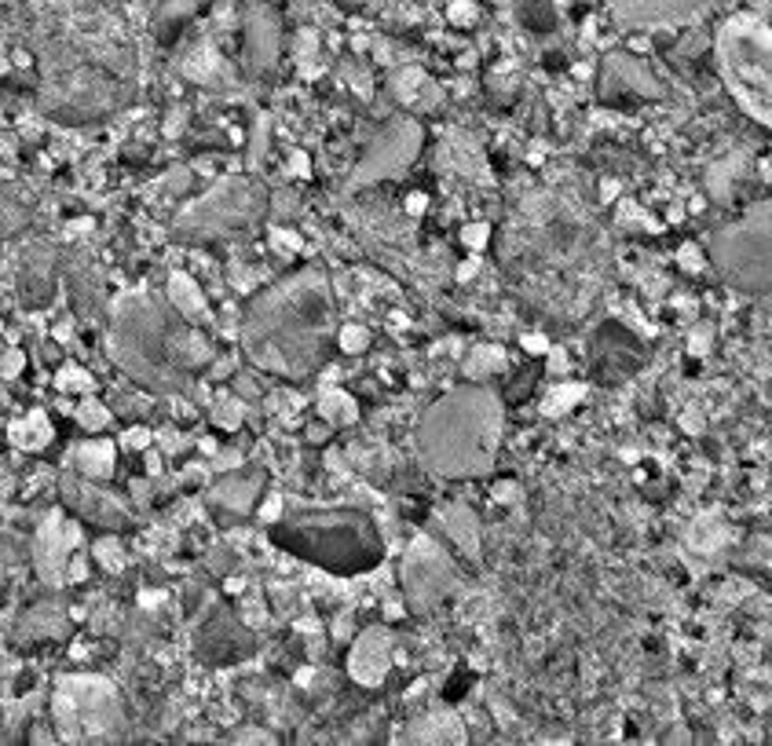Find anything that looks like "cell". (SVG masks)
Instances as JSON below:
<instances>
[{
    "mask_svg": "<svg viewBox=\"0 0 772 746\" xmlns=\"http://www.w3.org/2000/svg\"><path fill=\"white\" fill-rule=\"evenodd\" d=\"M333 341V293L322 268H305L249 304L242 352L260 370L305 381L322 366Z\"/></svg>",
    "mask_w": 772,
    "mask_h": 746,
    "instance_id": "6da1fadb",
    "label": "cell"
},
{
    "mask_svg": "<svg viewBox=\"0 0 772 746\" xmlns=\"http://www.w3.org/2000/svg\"><path fill=\"white\" fill-rule=\"evenodd\" d=\"M110 355L135 384L151 392H187L213 363V348L169 300L147 289L121 293L110 308Z\"/></svg>",
    "mask_w": 772,
    "mask_h": 746,
    "instance_id": "7a4b0ae2",
    "label": "cell"
},
{
    "mask_svg": "<svg viewBox=\"0 0 772 746\" xmlns=\"http://www.w3.org/2000/svg\"><path fill=\"white\" fill-rule=\"evenodd\" d=\"M506 406L487 381H468L425 410L417 425L421 465L447 479H479L495 469Z\"/></svg>",
    "mask_w": 772,
    "mask_h": 746,
    "instance_id": "3957f363",
    "label": "cell"
},
{
    "mask_svg": "<svg viewBox=\"0 0 772 746\" xmlns=\"http://www.w3.org/2000/svg\"><path fill=\"white\" fill-rule=\"evenodd\" d=\"M271 538L286 553L330 575H363L381 564L384 542L359 509H294L271 523Z\"/></svg>",
    "mask_w": 772,
    "mask_h": 746,
    "instance_id": "277c9868",
    "label": "cell"
},
{
    "mask_svg": "<svg viewBox=\"0 0 772 746\" xmlns=\"http://www.w3.org/2000/svg\"><path fill=\"white\" fill-rule=\"evenodd\" d=\"M717 67L739 107H744L758 125L772 121V40H769V23L758 15H733L722 26V34L714 40Z\"/></svg>",
    "mask_w": 772,
    "mask_h": 746,
    "instance_id": "5b68a950",
    "label": "cell"
},
{
    "mask_svg": "<svg viewBox=\"0 0 772 746\" xmlns=\"http://www.w3.org/2000/svg\"><path fill=\"white\" fill-rule=\"evenodd\" d=\"M51 724L59 743H118L129 729L118 688L92 674L59 677L51 696Z\"/></svg>",
    "mask_w": 772,
    "mask_h": 746,
    "instance_id": "8992f818",
    "label": "cell"
},
{
    "mask_svg": "<svg viewBox=\"0 0 772 746\" xmlns=\"http://www.w3.org/2000/svg\"><path fill=\"white\" fill-rule=\"evenodd\" d=\"M268 209V191L249 176H231V180H221L213 191H205L198 202H191L176 216L173 230L180 238L191 241H216V238H231L242 235L264 216Z\"/></svg>",
    "mask_w": 772,
    "mask_h": 746,
    "instance_id": "52a82bcc",
    "label": "cell"
},
{
    "mask_svg": "<svg viewBox=\"0 0 772 746\" xmlns=\"http://www.w3.org/2000/svg\"><path fill=\"white\" fill-rule=\"evenodd\" d=\"M711 260L728 286L765 297L769 293V202H758L728 227L711 235Z\"/></svg>",
    "mask_w": 772,
    "mask_h": 746,
    "instance_id": "ba28073f",
    "label": "cell"
},
{
    "mask_svg": "<svg viewBox=\"0 0 772 746\" xmlns=\"http://www.w3.org/2000/svg\"><path fill=\"white\" fill-rule=\"evenodd\" d=\"M400 582H403L406 607L417 615L436 612V607L447 604L458 590H462L458 564L451 560V553H447L432 534H417V538L411 542V549L403 553Z\"/></svg>",
    "mask_w": 772,
    "mask_h": 746,
    "instance_id": "9c48e42d",
    "label": "cell"
},
{
    "mask_svg": "<svg viewBox=\"0 0 772 746\" xmlns=\"http://www.w3.org/2000/svg\"><path fill=\"white\" fill-rule=\"evenodd\" d=\"M421 140H425V132L414 118H392L378 135H373V143L367 146L363 162L352 169L348 187L352 191H363V187H370V183L400 180V176L414 165V157L421 154Z\"/></svg>",
    "mask_w": 772,
    "mask_h": 746,
    "instance_id": "30bf717a",
    "label": "cell"
},
{
    "mask_svg": "<svg viewBox=\"0 0 772 746\" xmlns=\"http://www.w3.org/2000/svg\"><path fill=\"white\" fill-rule=\"evenodd\" d=\"M728 0H611V19L619 29H674L714 15Z\"/></svg>",
    "mask_w": 772,
    "mask_h": 746,
    "instance_id": "8fae6325",
    "label": "cell"
},
{
    "mask_svg": "<svg viewBox=\"0 0 772 746\" xmlns=\"http://www.w3.org/2000/svg\"><path fill=\"white\" fill-rule=\"evenodd\" d=\"M78 545H81V528L74 520H67L62 509H51L34 534V567L40 582L51 585V590L67 585V571H70V560H74Z\"/></svg>",
    "mask_w": 772,
    "mask_h": 746,
    "instance_id": "7c38bea8",
    "label": "cell"
},
{
    "mask_svg": "<svg viewBox=\"0 0 772 746\" xmlns=\"http://www.w3.org/2000/svg\"><path fill=\"white\" fill-rule=\"evenodd\" d=\"M242 29L246 73L249 78H271L278 70V56H283V23H278V15L268 4H246Z\"/></svg>",
    "mask_w": 772,
    "mask_h": 746,
    "instance_id": "4fadbf2b",
    "label": "cell"
},
{
    "mask_svg": "<svg viewBox=\"0 0 772 746\" xmlns=\"http://www.w3.org/2000/svg\"><path fill=\"white\" fill-rule=\"evenodd\" d=\"M663 85L655 81V73L644 67L641 59H633L630 51H611L601 62V99L619 103V99H660Z\"/></svg>",
    "mask_w": 772,
    "mask_h": 746,
    "instance_id": "5bb4252c",
    "label": "cell"
},
{
    "mask_svg": "<svg viewBox=\"0 0 772 746\" xmlns=\"http://www.w3.org/2000/svg\"><path fill=\"white\" fill-rule=\"evenodd\" d=\"M62 498H67V506H74L85 520L96 523V528L121 531V528H129L132 523V512L124 509V501L114 498L110 490H99L96 479L67 476L62 479Z\"/></svg>",
    "mask_w": 772,
    "mask_h": 746,
    "instance_id": "9a60e30c",
    "label": "cell"
},
{
    "mask_svg": "<svg viewBox=\"0 0 772 746\" xmlns=\"http://www.w3.org/2000/svg\"><path fill=\"white\" fill-rule=\"evenodd\" d=\"M392 670V633L384 626H370L356 637L348 651V674L363 688H381Z\"/></svg>",
    "mask_w": 772,
    "mask_h": 746,
    "instance_id": "2e32d148",
    "label": "cell"
},
{
    "mask_svg": "<svg viewBox=\"0 0 772 746\" xmlns=\"http://www.w3.org/2000/svg\"><path fill=\"white\" fill-rule=\"evenodd\" d=\"M249 648H253V637H249L235 618H227L224 612H216L213 623L198 633V651H202V659H209V662L246 659Z\"/></svg>",
    "mask_w": 772,
    "mask_h": 746,
    "instance_id": "e0dca14e",
    "label": "cell"
},
{
    "mask_svg": "<svg viewBox=\"0 0 772 746\" xmlns=\"http://www.w3.org/2000/svg\"><path fill=\"white\" fill-rule=\"evenodd\" d=\"M436 528L447 534V542H451L468 564H479V556H484V545H479V520L465 501H451L447 509L436 512Z\"/></svg>",
    "mask_w": 772,
    "mask_h": 746,
    "instance_id": "ac0fdd59",
    "label": "cell"
},
{
    "mask_svg": "<svg viewBox=\"0 0 772 746\" xmlns=\"http://www.w3.org/2000/svg\"><path fill=\"white\" fill-rule=\"evenodd\" d=\"M400 735H403L400 743H465L468 739L465 721L458 718V713H451V710L425 713V718H417V721L406 724Z\"/></svg>",
    "mask_w": 772,
    "mask_h": 746,
    "instance_id": "d6986e66",
    "label": "cell"
},
{
    "mask_svg": "<svg viewBox=\"0 0 772 746\" xmlns=\"http://www.w3.org/2000/svg\"><path fill=\"white\" fill-rule=\"evenodd\" d=\"M260 487H264L260 472H235V476H224L221 483H213L209 501L227 509V512H235V517H246V512L257 506Z\"/></svg>",
    "mask_w": 772,
    "mask_h": 746,
    "instance_id": "ffe728a7",
    "label": "cell"
},
{
    "mask_svg": "<svg viewBox=\"0 0 772 746\" xmlns=\"http://www.w3.org/2000/svg\"><path fill=\"white\" fill-rule=\"evenodd\" d=\"M19 286H23V297L29 304H45L51 297V289H56V257H51L48 246H37L26 253Z\"/></svg>",
    "mask_w": 772,
    "mask_h": 746,
    "instance_id": "44dd1931",
    "label": "cell"
},
{
    "mask_svg": "<svg viewBox=\"0 0 772 746\" xmlns=\"http://www.w3.org/2000/svg\"><path fill=\"white\" fill-rule=\"evenodd\" d=\"M51 436H56V428H51V422L40 414V410H34V414H26V417H19V422L8 425V439H12V447L26 450V454H40V450L51 443Z\"/></svg>",
    "mask_w": 772,
    "mask_h": 746,
    "instance_id": "7402d4cb",
    "label": "cell"
},
{
    "mask_svg": "<svg viewBox=\"0 0 772 746\" xmlns=\"http://www.w3.org/2000/svg\"><path fill=\"white\" fill-rule=\"evenodd\" d=\"M114 461H118V450L107 439H96V443H81L74 454H70V465H74L85 479H107L114 472Z\"/></svg>",
    "mask_w": 772,
    "mask_h": 746,
    "instance_id": "603a6c76",
    "label": "cell"
},
{
    "mask_svg": "<svg viewBox=\"0 0 772 746\" xmlns=\"http://www.w3.org/2000/svg\"><path fill=\"white\" fill-rule=\"evenodd\" d=\"M169 304L191 325H205L209 322V304L202 297V289H198L187 275H173L169 279Z\"/></svg>",
    "mask_w": 772,
    "mask_h": 746,
    "instance_id": "cb8c5ba5",
    "label": "cell"
},
{
    "mask_svg": "<svg viewBox=\"0 0 772 746\" xmlns=\"http://www.w3.org/2000/svg\"><path fill=\"white\" fill-rule=\"evenodd\" d=\"M319 417L330 428L352 425L359 417V403L348 392H341V388H326V392L319 395Z\"/></svg>",
    "mask_w": 772,
    "mask_h": 746,
    "instance_id": "d4e9b609",
    "label": "cell"
},
{
    "mask_svg": "<svg viewBox=\"0 0 772 746\" xmlns=\"http://www.w3.org/2000/svg\"><path fill=\"white\" fill-rule=\"evenodd\" d=\"M506 366H509L506 348H498V344H479L465 359V377L468 381H490L495 374H506Z\"/></svg>",
    "mask_w": 772,
    "mask_h": 746,
    "instance_id": "484cf974",
    "label": "cell"
},
{
    "mask_svg": "<svg viewBox=\"0 0 772 746\" xmlns=\"http://www.w3.org/2000/svg\"><path fill=\"white\" fill-rule=\"evenodd\" d=\"M739 173H744V157L739 154L725 157V162H717L706 169V191H711L714 202H728V198H733Z\"/></svg>",
    "mask_w": 772,
    "mask_h": 746,
    "instance_id": "4316f807",
    "label": "cell"
},
{
    "mask_svg": "<svg viewBox=\"0 0 772 746\" xmlns=\"http://www.w3.org/2000/svg\"><path fill=\"white\" fill-rule=\"evenodd\" d=\"M23 637H62L67 633V615L59 612L56 604H40L34 607L26 618H23V629H19Z\"/></svg>",
    "mask_w": 772,
    "mask_h": 746,
    "instance_id": "83f0119b",
    "label": "cell"
},
{
    "mask_svg": "<svg viewBox=\"0 0 772 746\" xmlns=\"http://www.w3.org/2000/svg\"><path fill=\"white\" fill-rule=\"evenodd\" d=\"M392 92H395V99L400 103H417V96H432V92H440V88H432L429 85V78H425L417 67H403V70H395L392 73Z\"/></svg>",
    "mask_w": 772,
    "mask_h": 746,
    "instance_id": "f1b7e54d",
    "label": "cell"
},
{
    "mask_svg": "<svg viewBox=\"0 0 772 746\" xmlns=\"http://www.w3.org/2000/svg\"><path fill=\"white\" fill-rule=\"evenodd\" d=\"M513 4H516L520 23L538 29V34H549V29L557 26V8H553V0H513Z\"/></svg>",
    "mask_w": 772,
    "mask_h": 746,
    "instance_id": "f546056e",
    "label": "cell"
},
{
    "mask_svg": "<svg viewBox=\"0 0 772 746\" xmlns=\"http://www.w3.org/2000/svg\"><path fill=\"white\" fill-rule=\"evenodd\" d=\"M582 395H586V388H582V384H560V388H553V392L546 395V403H542V414H549V417L568 414L571 406L582 403Z\"/></svg>",
    "mask_w": 772,
    "mask_h": 746,
    "instance_id": "4dcf8cb0",
    "label": "cell"
},
{
    "mask_svg": "<svg viewBox=\"0 0 772 746\" xmlns=\"http://www.w3.org/2000/svg\"><path fill=\"white\" fill-rule=\"evenodd\" d=\"M78 425L88 428V433H99V428L110 425V410L96 403V399H85V403L78 406Z\"/></svg>",
    "mask_w": 772,
    "mask_h": 746,
    "instance_id": "1f68e13d",
    "label": "cell"
},
{
    "mask_svg": "<svg viewBox=\"0 0 772 746\" xmlns=\"http://www.w3.org/2000/svg\"><path fill=\"white\" fill-rule=\"evenodd\" d=\"M213 422L221 428H227V433H235V428L242 425V403L231 399V395H224L221 403L213 406Z\"/></svg>",
    "mask_w": 772,
    "mask_h": 746,
    "instance_id": "d6a6232c",
    "label": "cell"
},
{
    "mask_svg": "<svg viewBox=\"0 0 772 746\" xmlns=\"http://www.w3.org/2000/svg\"><path fill=\"white\" fill-rule=\"evenodd\" d=\"M92 553H96V560L107 567V571H121V567H124V549H121V542L114 538V534H110V538H99Z\"/></svg>",
    "mask_w": 772,
    "mask_h": 746,
    "instance_id": "836d02e7",
    "label": "cell"
},
{
    "mask_svg": "<svg viewBox=\"0 0 772 746\" xmlns=\"http://www.w3.org/2000/svg\"><path fill=\"white\" fill-rule=\"evenodd\" d=\"M56 384L62 388V392H92V377L85 374V370H78V366H67V370H62L59 377H56Z\"/></svg>",
    "mask_w": 772,
    "mask_h": 746,
    "instance_id": "e575fe53",
    "label": "cell"
},
{
    "mask_svg": "<svg viewBox=\"0 0 772 746\" xmlns=\"http://www.w3.org/2000/svg\"><path fill=\"white\" fill-rule=\"evenodd\" d=\"M337 344L348 355H359V352H367V344H370V333L363 330V325H344L341 330V338H337Z\"/></svg>",
    "mask_w": 772,
    "mask_h": 746,
    "instance_id": "d590c367",
    "label": "cell"
},
{
    "mask_svg": "<svg viewBox=\"0 0 772 746\" xmlns=\"http://www.w3.org/2000/svg\"><path fill=\"white\" fill-rule=\"evenodd\" d=\"M722 534H725V528H717L714 517H703V520L696 523V542L703 545V549H717V545L725 542Z\"/></svg>",
    "mask_w": 772,
    "mask_h": 746,
    "instance_id": "8d00e7d4",
    "label": "cell"
},
{
    "mask_svg": "<svg viewBox=\"0 0 772 746\" xmlns=\"http://www.w3.org/2000/svg\"><path fill=\"white\" fill-rule=\"evenodd\" d=\"M187 15H191V4H187V0L165 4V12L158 15V29H162V34H169V29H176V23H183Z\"/></svg>",
    "mask_w": 772,
    "mask_h": 746,
    "instance_id": "74e56055",
    "label": "cell"
},
{
    "mask_svg": "<svg viewBox=\"0 0 772 746\" xmlns=\"http://www.w3.org/2000/svg\"><path fill=\"white\" fill-rule=\"evenodd\" d=\"M447 19H451L454 26H473L476 19H479V8H476V0H454V4H451V12H447Z\"/></svg>",
    "mask_w": 772,
    "mask_h": 746,
    "instance_id": "f35d334b",
    "label": "cell"
},
{
    "mask_svg": "<svg viewBox=\"0 0 772 746\" xmlns=\"http://www.w3.org/2000/svg\"><path fill=\"white\" fill-rule=\"evenodd\" d=\"M23 366H26V355L23 352H8L4 363H0V374H4V377H19V374H23Z\"/></svg>",
    "mask_w": 772,
    "mask_h": 746,
    "instance_id": "ab89813d",
    "label": "cell"
},
{
    "mask_svg": "<svg viewBox=\"0 0 772 746\" xmlns=\"http://www.w3.org/2000/svg\"><path fill=\"white\" fill-rule=\"evenodd\" d=\"M278 517H283V498H278V494H271L268 506L260 509V520H264V523H275Z\"/></svg>",
    "mask_w": 772,
    "mask_h": 746,
    "instance_id": "60d3db41",
    "label": "cell"
},
{
    "mask_svg": "<svg viewBox=\"0 0 772 746\" xmlns=\"http://www.w3.org/2000/svg\"><path fill=\"white\" fill-rule=\"evenodd\" d=\"M121 443H124V447H132V450H140V447H151V433H147V428H132V433L124 436Z\"/></svg>",
    "mask_w": 772,
    "mask_h": 746,
    "instance_id": "b9f144b4",
    "label": "cell"
},
{
    "mask_svg": "<svg viewBox=\"0 0 772 746\" xmlns=\"http://www.w3.org/2000/svg\"><path fill=\"white\" fill-rule=\"evenodd\" d=\"M487 235H490L487 224H476V227H465V235H462V238H465L473 249H479V246H484V241H487Z\"/></svg>",
    "mask_w": 772,
    "mask_h": 746,
    "instance_id": "7bdbcfd3",
    "label": "cell"
},
{
    "mask_svg": "<svg viewBox=\"0 0 772 746\" xmlns=\"http://www.w3.org/2000/svg\"><path fill=\"white\" fill-rule=\"evenodd\" d=\"M688 348H692V355H706V348H711V330L696 333V338L688 341Z\"/></svg>",
    "mask_w": 772,
    "mask_h": 746,
    "instance_id": "ee69618b",
    "label": "cell"
},
{
    "mask_svg": "<svg viewBox=\"0 0 772 746\" xmlns=\"http://www.w3.org/2000/svg\"><path fill=\"white\" fill-rule=\"evenodd\" d=\"M677 260H681V268L699 271V249H696V246H685V249H681V257H677Z\"/></svg>",
    "mask_w": 772,
    "mask_h": 746,
    "instance_id": "f6af8a7d",
    "label": "cell"
},
{
    "mask_svg": "<svg viewBox=\"0 0 772 746\" xmlns=\"http://www.w3.org/2000/svg\"><path fill=\"white\" fill-rule=\"evenodd\" d=\"M235 743H275V739H271L268 732H238Z\"/></svg>",
    "mask_w": 772,
    "mask_h": 746,
    "instance_id": "bcb514c9",
    "label": "cell"
},
{
    "mask_svg": "<svg viewBox=\"0 0 772 746\" xmlns=\"http://www.w3.org/2000/svg\"><path fill=\"white\" fill-rule=\"evenodd\" d=\"M275 238H278V246L289 249V253H297V249H300V238L297 235H283V230H275Z\"/></svg>",
    "mask_w": 772,
    "mask_h": 746,
    "instance_id": "7dc6e473",
    "label": "cell"
},
{
    "mask_svg": "<svg viewBox=\"0 0 772 746\" xmlns=\"http://www.w3.org/2000/svg\"><path fill=\"white\" fill-rule=\"evenodd\" d=\"M289 169H294L297 176H305V173H308V157H305V154H294V162H289Z\"/></svg>",
    "mask_w": 772,
    "mask_h": 746,
    "instance_id": "c3c4849f",
    "label": "cell"
},
{
    "mask_svg": "<svg viewBox=\"0 0 772 746\" xmlns=\"http://www.w3.org/2000/svg\"><path fill=\"white\" fill-rule=\"evenodd\" d=\"M411 209H414V213H421V209H425V194H414L411 198Z\"/></svg>",
    "mask_w": 772,
    "mask_h": 746,
    "instance_id": "681fc988",
    "label": "cell"
},
{
    "mask_svg": "<svg viewBox=\"0 0 772 746\" xmlns=\"http://www.w3.org/2000/svg\"><path fill=\"white\" fill-rule=\"evenodd\" d=\"M341 4H348V8H359V4H370V0H341Z\"/></svg>",
    "mask_w": 772,
    "mask_h": 746,
    "instance_id": "f907efd6",
    "label": "cell"
}]
</instances>
